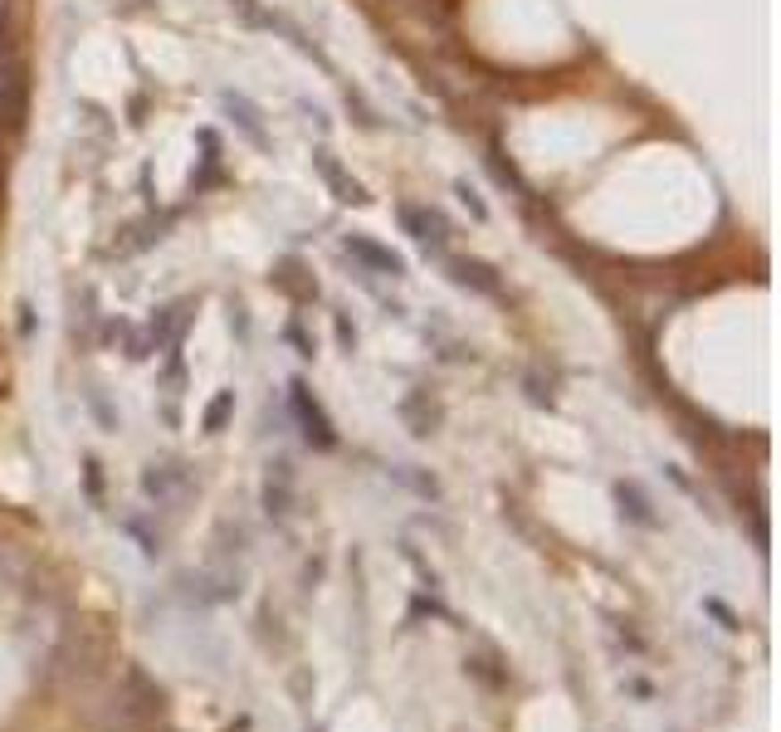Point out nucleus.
Segmentation results:
<instances>
[{"mask_svg":"<svg viewBox=\"0 0 781 732\" xmlns=\"http://www.w3.org/2000/svg\"><path fill=\"white\" fill-rule=\"evenodd\" d=\"M401 225L415 245H425L430 254H440L445 239H450V225H445L440 211H420V205H401Z\"/></svg>","mask_w":781,"mask_h":732,"instance_id":"obj_1","label":"nucleus"},{"mask_svg":"<svg viewBox=\"0 0 781 732\" xmlns=\"http://www.w3.org/2000/svg\"><path fill=\"white\" fill-rule=\"evenodd\" d=\"M342 249H347L352 259H361L367 269H377V274H391V279L405 274V259L391 254L386 245H377V239H367V235H347V239H342Z\"/></svg>","mask_w":781,"mask_h":732,"instance_id":"obj_2","label":"nucleus"},{"mask_svg":"<svg viewBox=\"0 0 781 732\" xmlns=\"http://www.w3.org/2000/svg\"><path fill=\"white\" fill-rule=\"evenodd\" d=\"M312 166H318V171H322V181H328L332 191H337V201H347V205H367V191H361V181H352V176L342 171V166L332 162L328 152H318V156H312Z\"/></svg>","mask_w":781,"mask_h":732,"instance_id":"obj_3","label":"nucleus"},{"mask_svg":"<svg viewBox=\"0 0 781 732\" xmlns=\"http://www.w3.org/2000/svg\"><path fill=\"white\" fill-rule=\"evenodd\" d=\"M220 103H225V112L239 122V132H245L254 146H269V137H264V122H259V108L249 98H239V93H220Z\"/></svg>","mask_w":781,"mask_h":732,"instance_id":"obj_4","label":"nucleus"},{"mask_svg":"<svg viewBox=\"0 0 781 732\" xmlns=\"http://www.w3.org/2000/svg\"><path fill=\"white\" fill-rule=\"evenodd\" d=\"M445 269L454 274V284H474V288H484V293H494L498 284L488 274L494 269H484V264H474V259H445Z\"/></svg>","mask_w":781,"mask_h":732,"instance_id":"obj_5","label":"nucleus"},{"mask_svg":"<svg viewBox=\"0 0 781 732\" xmlns=\"http://www.w3.org/2000/svg\"><path fill=\"white\" fill-rule=\"evenodd\" d=\"M460 201H464V205H469V211H474L478 220H484V215H488V211H484V201H478V195H474V191H469V186H464V181H460Z\"/></svg>","mask_w":781,"mask_h":732,"instance_id":"obj_6","label":"nucleus"}]
</instances>
